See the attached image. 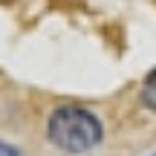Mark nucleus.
<instances>
[{
  "instance_id": "nucleus-1",
  "label": "nucleus",
  "mask_w": 156,
  "mask_h": 156,
  "mask_svg": "<svg viewBox=\"0 0 156 156\" xmlns=\"http://www.w3.org/2000/svg\"><path fill=\"white\" fill-rule=\"evenodd\" d=\"M52 145L67 153H87L101 142V122L84 107H58L46 124Z\"/></svg>"
},
{
  "instance_id": "nucleus-2",
  "label": "nucleus",
  "mask_w": 156,
  "mask_h": 156,
  "mask_svg": "<svg viewBox=\"0 0 156 156\" xmlns=\"http://www.w3.org/2000/svg\"><path fill=\"white\" fill-rule=\"evenodd\" d=\"M142 104L156 110V73H151L145 78V84H142Z\"/></svg>"
},
{
  "instance_id": "nucleus-3",
  "label": "nucleus",
  "mask_w": 156,
  "mask_h": 156,
  "mask_svg": "<svg viewBox=\"0 0 156 156\" xmlns=\"http://www.w3.org/2000/svg\"><path fill=\"white\" fill-rule=\"evenodd\" d=\"M0 156H17V151H15V147H9L6 142H0Z\"/></svg>"
},
{
  "instance_id": "nucleus-4",
  "label": "nucleus",
  "mask_w": 156,
  "mask_h": 156,
  "mask_svg": "<svg viewBox=\"0 0 156 156\" xmlns=\"http://www.w3.org/2000/svg\"><path fill=\"white\" fill-rule=\"evenodd\" d=\"M153 156H156V153H153Z\"/></svg>"
}]
</instances>
